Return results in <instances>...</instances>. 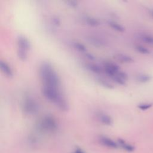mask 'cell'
Instances as JSON below:
<instances>
[{
    "mask_svg": "<svg viewBox=\"0 0 153 153\" xmlns=\"http://www.w3.org/2000/svg\"><path fill=\"white\" fill-rule=\"evenodd\" d=\"M39 75L42 86L60 88V79L58 74L49 62H44L39 67Z\"/></svg>",
    "mask_w": 153,
    "mask_h": 153,
    "instance_id": "cell-1",
    "label": "cell"
},
{
    "mask_svg": "<svg viewBox=\"0 0 153 153\" xmlns=\"http://www.w3.org/2000/svg\"><path fill=\"white\" fill-rule=\"evenodd\" d=\"M37 127L38 130L45 133H53L58 128V123L56 118L51 115L43 116L38 121Z\"/></svg>",
    "mask_w": 153,
    "mask_h": 153,
    "instance_id": "cell-2",
    "label": "cell"
},
{
    "mask_svg": "<svg viewBox=\"0 0 153 153\" xmlns=\"http://www.w3.org/2000/svg\"><path fill=\"white\" fill-rule=\"evenodd\" d=\"M21 108L26 115H34L39 111V105L36 100L31 96H25L22 100Z\"/></svg>",
    "mask_w": 153,
    "mask_h": 153,
    "instance_id": "cell-3",
    "label": "cell"
},
{
    "mask_svg": "<svg viewBox=\"0 0 153 153\" xmlns=\"http://www.w3.org/2000/svg\"><path fill=\"white\" fill-rule=\"evenodd\" d=\"M102 67L103 69V72H105L106 75L111 78L117 75L121 71L120 68L118 65L110 61L105 62Z\"/></svg>",
    "mask_w": 153,
    "mask_h": 153,
    "instance_id": "cell-4",
    "label": "cell"
},
{
    "mask_svg": "<svg viewBox=\"0 0 153 153\" xmlns=\"http://www.w3.org/2000/svg\"><path fill=\"white\" fill-rule=\"evenodd\" d=\"M85 39L90 44L97 48H102L106 44V41L103 38L95 35H89Z\"/></svg>",
    "mask_w": 153,
    "mask_h": 153,
    "instance_id": "cell-5",
    "label": "cell"
},
{
    "mask_svg": "<svg viewBox=\"0 0 153 153\" xmlns=\"http://www.w3.org/2000/svg\"><path fill=\"white\" fill-rule=\"evenodd\" d=\"M17 50L27 52L30 48V43L29 39L25 36L19 35L17 39Z\"/></svg>",
    "mask_w": 153,
    "mask_h": 153,
    "instance_id": "cell-6",
    "label": "cell"
},
{
    "mask_svg": "<svg viewBox=\"0 0 153 153\" xmlns=\"http://www.w3.org/2000/svg\"><path fill=\"white\" fill-rule=\"evenodd\" d=\"M96 116L99 122L106 126H111L113 124L112 117L106 112L103 111H98L96 114Z\"/></svg>",
    "mask_w": 153,
    "mask_h": 153,
    "instance_id": "cell-7",
    "label": "cell"
},
{
    "mask_svg": "<svg viewBox=\"0 0 153 153\" xmlns=\"http://www.w3.org/2000/svg\"><path fill=\"white\" fill-rule=\"evenodd\" d=\"M99 142L100 143L103 145L105 146H106L109 148H112V149H116L119 147L118 142H115V140H112V139L105 136H101L99 137Z\"/></svg>",
    "mask_w": 153,
    "mask_h": 153,
    "instance_id": "cell-8",
    "label": "cell"
},
{
    "mask_svg": "<svg viewBox=\"0 0 153 153\" xmlns=\"http://www.w3.org/2000/svg\"><path fill=\"white\" fill-rule=\"evenodd\" d=\"M0 68L2 72L8 78H12L13 76V71L10 65L3 60L0 61Z\"/></svg>",
    "mask_w": 153,
    "mask_h": 153,
    "instance_id": "cell-9",
    "label": "cell"
},
{
    "mask_svg": "<svg viewBox=\"0 0 153 153\" xmlns=\"http://www.w3.org/2000/svg\"><path fill=\"white\" fill-rule=\"evenodd\" d=\"M85 66L88 71L96 74H100L103 72V67L94 63H88Z\"/></svg>",
    "mask_w": 153,
    "mask_h": 153,
    "instance_id": "cell-10",
    "label": "cell"
},
{
    "mask_svg": "<svg viewBox=\"0 0 153 153\" xmlns=\"http://www.w3.org/2000/svg\"><path fill=\"white\" fill-rule=\"evenodd\" d=\"M114 57L117 60L124 63H131L134 61L131 56L123 53L117 54L114 56Z\"/></svg>",
    "mask_w": 153,
    "mask_h": 153,
    "instance_id": "cell-11",
    "label": "cell"
},
{
    "mask_svg": "<svg viewBox=\"0 0 153 153\" xmlns=\"http://www.w3.org/2000/svg\"><path fill=\"white\" fill-rule=\"evenodd\" d=\"M117 142H118L119 147H121L123 149H124L125 151L131 152L134 149V147L132 145L126 142L125 140H124L121 139H119L118 140Z\"/></svg>",
    "mask_w": 153,
    "mask_h": 153,
    "instance_id": "cell-12",
    "label": "cell"
},
{
    "mask_svg": "<svg viewBox=\"0 0 153 153\" xmlns=\"http://www.w3.org/2000/svg\"><path fill=\"white\" fill-rule=\"evenodd\" d=\"M84 20L86 25L89 26L96 27L100 25L99 21L97 19L91 16H85L84 18Z\"/></svg>",
    "mask_w": 153,
    "mask_h": 153,
    "instance_id": "cell-13",
    "label": "cell"
},
{
    "mask_svg": "<svg viewBox=\"0 0 153 153\" xmlns=\"http://www.w3.org/2000/svg\"><path fill=\"white\" fill-rule=\"evenodd\" d=\"M108 25L114 30L119 32H123L125 30V27L121 25V24L118 23L117 22H114L112 20L108 21Z\"/></svg>",
    "mask_w": 153,
    "mask_h": 153,
    "instance_id": "cell-14",
    "label": "cell"
},
{
    "mask_svg": "<svg viewBox=\"0 0 153 153\" xmlns=\"http://www.w3.org/2000/svg\"><path fill=\"white\" fill-rule=\"evenodd\" d=\"M97 82L100 85L107 89H113L114 88V86L112 85V84L106 79L99 78L97 79Z\"/></svg>",
    "mask_w": 153,
    "mask_h": 153,
    "instance_id": "cell-15",
    "label": "cell"
},
{
    "mask_svg": "<svg viewBox=\"0 0 153 153\" xmlns=\"http://www.w3.org/2000/svg\"><path fill=\"white\" fill-rule=\"evenodd\" d=\"M73 47L75 48V49H76V50H78V51L82 53H85L87 51V48L85 47V45L79 42L78 41H75L73 42Z\"/></svg>",
    "mask_w": 153,
    "mask_h": 153,
    "instance_id": "cell-16",
    "label": "cell"
},
{
    "mask_svg": "<svg viewBox=\"0 0 153 153\" xmlns=\"http://www.w3.org/2000/svg\"><path fill=\"white\" fill-rule=\"evenodd\" d=\"M136 79L141 83H145L149 82L151 79V76L146 74H140L137 75Z\"/></svg>",
    "mask_w": 153,
    "mask_h": 153,
    "instance_id": "cell-17",
    "label": "cell"
},
{
    "mask_svg": "<svg viewBox=\"0 0 153 153\" xmlns=\"http://www.w3.org/2000/svg\"><path fill=\"white\" fill-rule=\"evenodd\" d=\"M134 48L137 52L142 54H149L151 53V51L148 48L142 45H135Z\"/></svg>",
    "mask_w": 153,
    "mask_h": 153,
    "instance_id": "cell-18",
    "label": "cell"
},
{
    "mask_svg": "<svg viewBox=\"0 0 153 153\" xmlns=\"http://www.w3.org/2000/svg\"><path fill=\"white\" fill-rule=\"evenodd\" d=\"M113 80V81L115 83H117V84L121 85H124L126 84V81L124 80L123 79H122L121 77H120L117 74L115 75V76H114L113 77L111 78Z\"/></svg>",
    "mask_w": 153,
    "mask_h": 153,
    "instance_id": "cell-19",
    "label": "cell"
},
{
    "mask_svg": "<svg viewBox=\"0 0 153 153\" xmlns=\"http://www.w3.org/2000/svg\"><path fill=\"white\" fill-rule=\"evenodd\" d=\"M153 105L152 103H143L138 105L137 108L142 111H146L150 108H151Z\"/></svg>",
    "mask_w": 153,
    "mask_h": 153,
    "instance_id": "cell-20",
    "label": "cell"
},
{
    "mask_svg": "<svg viewBox=\"0 0 153 153\" xmlns=\"http://www.w3.org/2000/svg\"><path fill=\"white\" fill-rule=\"evenodd\" d=\"M140 38L144 42L153 45V36L149 35H143L141 36Z\"/></svg>",
    "mask_w": 153,
    "mask_h": 153,
    "instance_id": "cell-21",
    "label": "cell"
},
{
    "mask_svg": "<svg viewBox=\"0 0 153 153\" xmlns=\"http://www.w3.org/2000/svg\"><path fill=\"white\" fill-rule=\"evenodd\" d=\"M66 4L70 7L71 8H76L78 5V1H67L65 2Z\"/></svg>",
    "mask_w": 153,
    "mask_h": 153,
    "instance_id": "cell-22",
    "label": "cell"
},
{
    "mask_svg": "<svg viewBox=\"0 0 153 153\" xmlns=\"http://www.w3.org/2000/svg\"><path fill=\"white\" fill-rule=\"evenodd\" d=\"M51 22H52V23L56 26H59L60 25V23H61V22H60V19L57 17V16H54L52 17L51 19Z\"/></svg>",
    "mask_w": 153,
    "mask_h": 153,
    "instance_id": "cell-23",
    "label": "cell"
},
{
    "mask_svg": "<svg viewBox=\"0 0 153 153\" xmlns=\"http://www.w3.org/2000/svg\"><path fill=\"white\" fill-rule=\"evenodd\" d=\"M117 75H118L120 77H121L122 79H123L124 80H125V81H127V79H128V75H127V74L125 72H124V71H120L117 74Z\"/></svg>",
    "mask_w": 153,
    "mask_h": 153,
    "instance_id": "cell-24",
    "label": "cell"
},
{
    "mask_svg": "<svg viewBox=\"0 0 153 153\" xmlns=\"http://www.w3.org/2000/svg\"><path fill=\"white\" fill-rule=\"evenodd\" d=\"M85 55V57L89 60H91V61H93L96 59V57L91 53H90L88 52H87L84 54Z\"/></svg>",
    "mask_w": 153,
    "mask_h": 153,
    "instance_id": "cell-25",
    "label": "cell"
},
{
    "mask_svg": "<svg viewBox=\"0 0 153 153\" xmlns=\"http://www.w3.org/2000/svg\"><path fill=\"white\" fill-rule=\"evenodd\" d=\"M72 153H85V152L80 148H77Z\"/></svg>",
    "mask_w": 153,
    "mask_h": 153,
    "instance_id": "cell-26",
    "label": "cell"
},
{
    "mask_svg": "<svg viewBox=\"0 0 153 153\" xmlns=\"http://www.w3.org/2000/svg\"><path fill=\"white\" fill-rule=\"evenodd\" d=\"M151 15L153 16V11H151Z\"/></svg>",
    "mask_w": 153,
    "mask_h": 153,
    "instance_id": "cell-27",
    "label": "cell"
}]
</instances>
